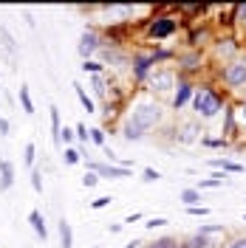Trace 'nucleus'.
<instances>
[{
  "label": "nucleus",
  "instance_id": "obj_38",
  "mask_svg": "<svg viewBox=\"0 0 246 248\" xmlns=\"http://www.w3.org/2000/svg\"><path fill=\"white\" fill-rule=\"evenodd\" d=\"M178 248H187V246H178Z\"/></svg>",
  "mask_w": 246,
  "mask_h": 248
},
{
  "label": "nucleus",
  "instance_id": "obj_23",
  "mask_svg": "<svg viewBox=\"0 0 246 248\" xmlns=\"http://www.w3.org/2000/svg\"><path fill=\"white\" fill-rule=\"evenodd\" d=\"M91 85H93V91L99 93V96H105V85H102V77H93V79H91Z\"/></svg>",
  "mask_w": 246,
  "mask_h": 248
},
{
  "label": "nucleus",
  "instance_id": "obj_30",
  "mask_svg": "<svg viewBox=\"0 0 246 248\" xmlns=\"http://www.w3.org/2000/svg\"><path fill=\"white\" fill-rule=\"evenodd\" d=\"M164 223H167L164 217H153V220H150V223H144V226H147V229H156V226H164Z\"/></svg>",
  "mask_w": 246,
  "mask_h": 248
},
{
  "label": "nucleus",
  "instance_id": "obj_7",
  "mask_svg": "<svg viewBox=\"0 0 246 248\" xmlns=\"http://www.w3.org/2000/svg\"><path fill=\"white\" fill-rule=\"evenodd\" d=\"M29 223H31V229H34V234H37V237L46 243V240H48V229H46V220H43V215H40L37 209L29 215Z\"/></svg>",
  "mask_w": 246,
  "mask_h": 248
},
{
  "label": "nucleus",
  "instance_id": "obj_10",
  "mask_svg": "<svg viewBox=\"0 0 246 248\" xmlns=\"http://www.w3.org/2000/svg\"><path fill=\"white\" fill-rule=\"evenodd\" d=\"M0 189H9L12 186V181H15V167L9 164V161H0Z\"/></svg>",
  "mask_w": 246,
  "mask_h": 248
},
{
  "label": "nucleus",
  "instance_id": "obj_11",
  "mask_svg": "<svg viewBox=\"0 0 246 248\" xmlns=\"http://www.w3.org/2000/svg\"><path fill=\"white\" fill-rule=\"evenodd\" d=\"M173 29H176V23H173L170 17H161L158 23H153V29H150V34H153V37H164V34H170Z\"/></svg>",
  "mask_w": 246,
  "mask_h": 248
},
{
  "label": "nucleus",
  "instance_id": "obj_20",
  "mask_svg": "<svg viewBox=\"0 0 246 248\" xmlns=\"http://www.w3.org/2000/svg\"><path fill=\"white\" fill-rule=\"evenodd\" d=\"M96 181H99L96 172H85V175H82V186H96Z\"/></svg>",
  "mask_w": 246,
  "mask_h": 248
},
{
  "label": "nucleus",
  "instance_id": "obj_26",
  "mask_svg": "<svg viewBox=\"0 0 246 248\" xmlns=\"http://www.w3.org/2000/svg\"><path fill=\"white\" fill-rule=\"evenodd\" d=\"M77 161H79L77 150H65V164H77Z\"/></svg>",
  "mask_w": 246,
  "mask_h": 248
},
{
  "label": "nucleus",
  "instance_id": "obj_13",
  "mask_svg": "<svg viewBox=\"0 0 246 248\" xmlns=\"http://www.w3.org/2000/svg\"><path fill=\"white\" fill-rule=\"evenodd\" d=\"M210 164H212V167H218V170H224V172H244V167H241V164H232V161H221V158H218V161H210Z\"/></svg>",
  "mask_w": 246,
  "mask_h": 248
},
{
  "label": "nucleus",
  "instance_id": "obj_25",
  "mask_svg": "<svg viewBox=\"0 0 246 248\" xmlns=\"http://www.w3.org/2000/svg\"><path fill=\"white\" fill-rule=\"evenodd\" d=\"M215 186H221V181H215V178H207V181H201L198 189H215Z\"/></svg>",
  "mask_w": 246,
  "mask_h": 248
},
{
  "label": "nucleus",
  "instance_id": "obj_37",
  "mask_svg": "<svg viewBox=\"0 0 246 248\" xmlns=\"http://www.w3.org/2000/svg\"><path fill=\"white\" fill-rule=\"evenodd\" d=\"M124 248H141V243H139V240H133V243H127Z\"/></svg>",
  "mask_w": 246,
  "mask_h": 248
},
{
  "label": "nucleus",
  "instance_id": "obj_17",
  "mask_svg": "<svg viewBox=\"0 0 246 248\" xmlns=\"http://www.w3.org/2000/svg\"><path fill=\"white\" fill-rule=\"evenodd\" d=\"M74 88H77V96H79V102H82V108L88 110V113H93V102H91V96H88V93L82 91L79 85H74Z\"/></svg>",
  "mask_w": 246,
  "mask_h": 248
},
{
  "label": "nucleus",
  "instance_id": "obj_6",
  "mask_svg": "<svg viewBox=\"0 0 246 248\" xmlns=\"http://www.w3.org/2000/svg\"><path fill=\"white\" fill-rule=\"evenodd\" d=\"M91 170L96 175H105V178H127L130 175L127 167H110V164H91Z\"/></svg>",
  "mask_w": 246,
  "mask_h": 248
},
{
  "label": "nucleus",
  "instance_id": "obj_1",
  "mask_svg": "<svg viewBox=\"0 0 246 248\" xmlns=\"http://www.w3.org/2000/svg\"><path fill=\"white\" fill-rule=\"evenodd\" d=\"M164 110L158 102H150V99H141L139 105H133V110L127 113V119L122 122V139L127 141H139L144 139V133H150L156 124L161 122Z\"/></svg>",
  "mask_w": 246,
  "mask_h": 248
},
{
  "label": "nucleus",
  "instance_id": "obj_8",
  "mask_svg": "<svg viewBox=\"0 0 246 248\" xmlns=\"http://www.w3.org/2000/svg\"><path fill=\"white\" fill-rule=\"evenodd\" d=\"M60 248H74V232H71V223L60 220Z\"/></svg>",
  "mask_w": 246,
  "mask_h": 248
},
{
  "label": "nucleus",
  "instance_id": "obj_24",
  "mask_svg": "<svg viewBox=\"0 0 246 248\" xmlns=\"http://www.w3.org/2000/svg\"><path fill=\"white\" fill-rule=\"evenodd\" d=\"M187 212H190V215H210V209H207V206H187Z\"/></svg>",
  "mask_w": 246,
  "mask_h": 248
},
{
  "label": "nucleus",
  "instance_id": "obj_32",
  "mask_svg": "<svg viewBox=\"0 0 246 248\" xmlns=\"http://www.w3.org/2000/svg\"><path fill=\"white\" fill-rule=\"evenodd\" d=\"M77 136L82 141H88V130H85V124H77Z\"/></svg>",
  "mask_w": 246,
  "mask_h": 248
},
{
  "label": "nucleus",
  "instance_id": "obj_15",
  "mask_svg": "<svg viewBox=\"0 0 246 248\" xmlns=\"http://www.w3.org/2000/svg\"><path fill=\"white\" fill-rule=\"evenodd\" d=\"M20 102H23V110L26 113H34V105H31V96H29V88L20 85Z\"/></svg>",
  "mask_w": 246,
  "mask_h": 248
},
{
  "label": "nucleus",
  "instance_id": "obj_19",
  "mask_svg": "<svg viewBox=\"0 0 246 248\" xmlns=\"http://www.w3.org/2000/svg\"><path fill=\"white\" fill-rule=\"evenodd\" d=\"M82 71H85V74L91 71L93 77H99V71H102V65H99V62H91V60H85V62H82Z\"/></svg>",
  "mask_w": 246,
  "mask_h": 248
},
{
  "label": "nucleus",
  "instance_id": "obj_14",
  "mask_svg": "<svg viewBox=\"0 0 246 248\" xmlns=\"http://www.w3.org/2000/svg\"><path fill=\"white\" fill-rule=\"evenodd\" d=\"M181 201H184L187 206H198L201 192H198V189H184V192H181Z\"/></svg>",
  "mask_w": 246,
  "mask_h": 248
},
{
  "label": "nucleus",
  "instance_id": "obj_12",
  "mask_svg": "<svg viewBox=\"0 0 246 248\" xmlns=\"http://www.w3.org/2000/svg\"><path fill=\"white\" fill-rule=\"evenodd\" d=\"M198 133H201V127L195 122H190V124H184V127H181V136H178V139L184 141V144H190V141L198 139Z\"/></svg>",
  "mask_w": 246,
  "mask_h": 248
},
{
  "label": "nucleus",
  "instance_id": "obj_29",
  "mask_svg": "<svg viewBox=\"0 0 246 248\" xmlns=\"http://www.w3.org/2000/svg\"><path fill=\"white\" fill-rule=\"evenodd\" d=\"M110 201H113V198H96V201H93V209H105Z\"/></svg>",
  "mask_w": 246,
  "mask_h": 248
},
{
  "label": "nucleus",
  "instance_id": "obj_35",
  "mask_svg": "<svg viewBox=\"0 0 246 248\" xmlns=\"http://www.w3.org/2000/svg\"><path fill=\"white\" fill-rule=\"evenodd\" d=\"M0 136H9V122L6 119H0Z\"/></svg>",
  "mask_w": 246,
  "mask_h": 248
},
{
  "label": "nucleus",
  "instance_id": "obj_16",
  "mask_svg": "<svg viewBox=\"0 0 246 248\" xmlns=\"http://www.w3.org/2000/svg\"><path fill=\"white\" fill-rule=\"evenodd\" d=\"M210 246H212V243L207 240V234H195V237L187 243V248H210Z\"/></svg>",
  "mask_w": 246,
  "mask_h": 248
},
{
  "label": "nucleus",
  "instance_id": "obj_4",
  "mask_svg": "<svg viewBox=\"0 0 246 248\" xmlns=\"http://www.w3.org/2000/svg\"><path fill=\"white\" fill-rule=\"evenodd\" d=\"M96 48H99V37H96V31H85V34L79 37V46H77L79 57H82V60H88Z\"/></svg>",
  "mask_w": 246,
  "mask_h": 248
},
{
  "label": "nucleus",
  "instance_id": "obj_18",
  "mask_svg": "<svg viewBox=\"0 0 246 248\" xmlns=\"http://www.w3.org/2000/svg\"><path fill=\"white\" fill-rule=\"evenodd\" d=\"M147 248H178V243L173 237H161V240H156L153 246H147Z\"/></svg>",
  "mask_w": 246,
  "mask_h": 248
},
{
  "label": "nucleus",
  "instance_id": "obj_2",
  "mask_svg": "<svg viewBox=\"0 0 246 248\" xmlns=\"http://www.w3.org/2000/svg\"><path fill=\"white\" fill-rule=\"evenodd\" d=\"M218 110H221V99H218L215 93L207 91V88L195 91V113H198L201 119H212Z\"/></svg>",
  "mask_w": 246,
  "mask_h": 248
},
{
  "label": "nucleus",
  "instance_id": "obj_36",
  "mask_svg": "<svg viewBox=\"0 0 246 248\" xmlns=\"http://www.w3.org/2000/svg\"><path fill=\"white\" fill-rule=\"evenodd\" d=\"M238 116H241V122L246 124V102H244V105H241V110H238Z\"/></svg>",
  "mask_w": 246,
  "mask_h": 248
},
{
  "label": "nucleus",
  "instance_id": "obj_5",
  "mask_svg": "<svg viewBox=\"0 0 246 248\" xmlns=\"http://www.w3.org/2000/svg\"><path fill=\"white\" fill-rule=\"evenodd\" d=\"M150 85H153V91L164 93L170 88H176V77H173V71H156L150 77Z\"/></svg>",
  "mask_w": 246,
  "mask_h": 248
},
{
  "label": "nucleus",
  "instance_id": "obj_9",
  "mask_svg": "<svg viewBox=\"0 0 246 248\" xmlns=\"http://www.w3.org/2000/svg\"><path fill=\"white\" fill-rule=\"evenodd\" d=\"M190 93H193V88L187 85V82H178V91H176V96H173V108L181 110L187 105V99H190Z\"/></svg>",
  "mask_w": 246,
  "mask_h": 248
},
{
  "label": "nucleus",
  "instance_id": "obj_28",
  "mask_svg": "<svg viewBox=\"0 0 246 248\" xmlns=\"http://www.w3.org/2000/svg\"><path fill=\"white\" fill-rule=\"evenodd\" d=\"M26 164H34V144H26Z\"/></svg>",
  "mask_w": 246,
  "mask_h": 248
},
{
  "label": "nucleus",
  "instance_id": "obj_21",
  "mask_svg": "<svg viewBox=\"0 0 246 248\" xmlns=\"http://www.w3.org/2000/svg\"><path fill=\"white\" fill-rule=\"evenodd\" d=\"M40 178H43V175L37 170L31 172V186H34V192H43V181H40Z\"/></svg>",
  "mask_w": 246,
  "mask_h": 248
},
{
  "label": "nucleus",
  "instance_id": "obj_31",
  "mask_svg": "<svg viewBox=\"0 0 246 248\" xmlns=\"http://www.w3.org/2000/svg\"><path fill=\"white\" fill-rule=\"evenodd\" d=\"M91 136H93L96 144H102V147H105V136H102V130H91Z\"/></svg>",
  "mask_w": 246,
  "mask_h": 248
},
{
  "label": "nucleus",
  "instance_id": "obj_34",
  "mask_svg": "<svg viewBox=\"0 0 246 248\" xmlns=\"http://www.w3.org/2000/svg\"><path fill=\"white\" fill-rule=\"evenodd\" d=\"M227 248H246V237H241V240H235V243H229Z\"/></svg>",
  "mask_w": 246,
  "mask_h": 248
},
{
  "label": "nucleus",
  "instance_id": "obj_22",
  "mask_svg": "<svg viewBox=\"0 0 246 248\" xmlns=\"http://www.w3.org/2000/svg\"><path fill=\"white\" fill-rule=\"evenodd\" d=\"M158 178H161V175H158L156 170H144V178H141V181H144V184H153V181H158Z\"/></svg>",
  "mask_w": 246,
  "mask_h": 248
},
{
  "label": "nucleus",
  "instance_id": "obj_3",
  "mask_svg": "<svg viewBox=\"0 0 246 248\" xmlns=\"http://www.w3.org/2000/svg\"><path fill=\"white\" fill-rule=\"evenodd\" d=\"M224 79H227V85H232V88H246V60L229 62L227 71H224Z\"/></svg>",
  "mask_w": 246,
  "mask_h": 248
},
{
  "label": "nucleus",
  "instance_id": "obj_27",
  "mask_svg": "<svg viewBox=\"0 0 246 248\" xmlns=\"http://www.w3.org/2000/svg\"><path fill=\"white\" fill-rule=\"evenodd\" d=\"M60 141H65V144H71V141H74V133H71L68 127H62V130H60Z\"/></svg>",
  "mask_w": 246,
  "mask_h": 248
},
{
  "label": "nucleus",
  "instance_id": "obj_33",
  "mask_svg": "<svg viewBox=\"0 0 246 248\" xmlns=\"http://www.w3.org/2000/svg\"><path fill=\"white\" fill-rule=\"evenodd\" d=\"M232 51H235V48H232L229 43H227V46H218V57H224V54H232Z\"/></svg>",
  "mask_w": 246,
  "mask_h": 248
}]
</instances>
